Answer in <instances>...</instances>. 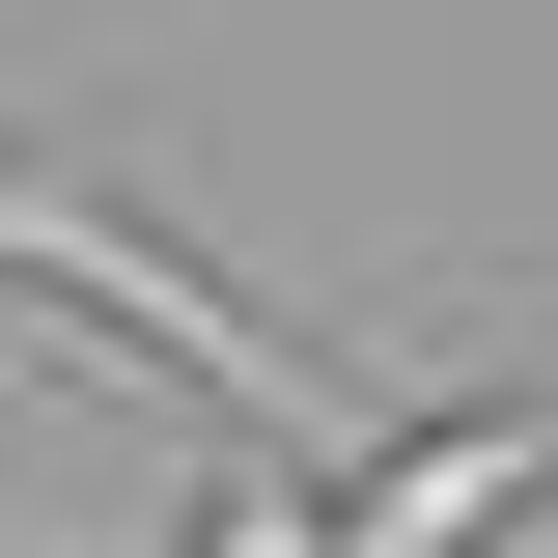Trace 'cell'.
Wrapping results in <instances>:
<instances>
[{
    "label": "cell",
    "mask_w": 558,
    "mask_h": 558,
    "mask_svg": "<svg viewBox=\"0 0 558 558\" xmlns=\"http://www.w3.org/2000/svg\"><path fill=\"white\" fill-rule=\"evenodd\" d=\"M0 279H28V307H84L140 391H196L223 447H307V475H336L363 418H391L336 336H307V307H252L223 252H168V223H140V196H84V168H0Z\"/></svg>",
    "instance_id": "obj_1"
},
{
    "label": "cell",
    "mask_w": 558,
    "mask_h": 558,
    "mask_svg": "<svg viewBox=\"0 0 558 558\" xmlns=\"http://www.w3.org/2000/svg\"><path fill=\"white\" fill-rule=\"evenodd\" d=\"M502 502H558V336L502 363V391L363 418V447H336V558H447V531H502Z\"/></svg>",
    "instance_id": "obj_2"
}]
</instances>
